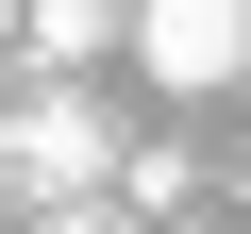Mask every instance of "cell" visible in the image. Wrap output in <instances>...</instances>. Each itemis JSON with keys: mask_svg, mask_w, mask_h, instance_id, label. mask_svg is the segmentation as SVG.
<instances>
[{"mask_svg": "<svg viewBox=\"0 0 251 234\" xmlns=\"http://www.w3.org/2000/svg\"><path fill=\"white\" fill-rule=\"evenodd\" d=\"M100 184H117V117H100V84H17V100H0V201L67 217V201H100Z\"/></svg>", "mask_w": 251, "mask_h": 234, "instance_id": "1", "label": "cell"}, {"mask_svg": "<svg viewBox=\"0 0 251 234\" xmlns=\"http://www.w3.org/2000/svg\"><path fill=\"white\" fill-rule=\"evenodd\" d=\"M117 50H134L168 100H218L234 84V0H117Z\"/></svg>", "mask_w": 251, "mask_h": 234, "instance_id": "2", "label": "cell"}, {"mask_svg": "<svg viewBox=\"0 0 251 234\" xmlns=\"http://www.w3.org/2000/svg\"><path fill=\"white\" fill-rule=\"evenodd\" d=\"M17 50H34V84H84L117 50V0H17Z\"/></svg>", "mask_w": 251, "mask_h": 234, "instance_id": "3", "label": "cell"}, {"mask_svg": "<svg viewBox=\"0 0 251 234\" xmlns=\"http://www.w3.org/2000/svg\"><path fill=\"white\" fill-rule=\"evenodd\" d=\"M34 234H134V217H117V201H67V217H34Z\"/></svg>", "mask_w": 251, "mask_h": 234, "instance_id": "4", "label": "cell"}]
</instances>
